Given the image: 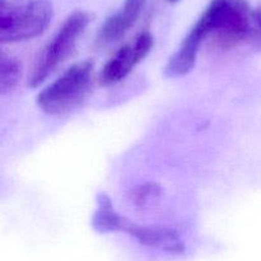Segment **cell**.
<instances>
[{
	"instance_id": "10",
	"label": "cell",
	"mask_w": 261,
	"mask_h": 261,
	"mask_svg": "<svg viewBox=\"0 0 261 261\" xmlns=\"http://www.w3.org/2000/svg\"><path fill=\"white\" fill-rule=\"evenodd\" d=\"M22 68L17 59L4 53L0 56V91L2 94H8L17 88L19 83Z\"/></svg>"
},
{
	"instance_id": "4",
	"label": "cell",
	"mask_w": 261,
	"mask_h": 261,
	"mask_svg": "<svg viewBox=\"0 0 261 261\" xmlns=\"http://www.w3.org/2000/svg\"><path fill=\"white\" fill-rule=\"evenodd\" d=\"M92 20L91 13L75 10L61 24L58 32L42 48L31 71L28 86L36 88L55 71L64 61L70 58Z\"/></svg>"
},
{
	"instance_id": "2",
	"label": "cell",
	"mask_w": 261,
	"mask_h": 261,
	"mask_svg": "<svg viewBox=\"0 0 261 261\" xmlns=\"http://www.w3.org/2000/svg\"><path fill=\"white\" fill-rule=\"evenodd\" d=\"M94 63L83 60L66 69L38 93L36 102L47 115H63L81 106L93 86Z\"/></svg>"
},
{
	"instance_id": "9",
	"label": "cell",
	"mask_w": 261,
	"mask_h": 261,
	"mask_svg": "<svg viewBox=\"0 0 261 261\" xmlns=\"http://www.w3.org/2000/svg\"><path fill=\"white\" fill-rule=\"evenodd\" d=\"M97 209L92 217V226L99 233L120 232L124 217L115 211L111 199L103 193L97 195Z\"/></svg>"
},
{
	"instance_id": "1",
	"label": "cell",
	"mask_w": 261,
	"mask_h": 261,
	"mask_svg": "<svg viewBox=\"0 0 261 261\" xmlns=\"http://www.w3.org/2000/svg\"><path fill=\"white\" fill-rule=\"evenodd\" d=\"M204 13L211 22L214 47L231 50L244 43L252 45L257 8H252L247 0H211Z\"/></svg>"
},
{
	"instance_id": "11",
	"label": "cell",
	"mask_w": 261,
	"mask_h": 261,
	"mask_svg": "<svg viewBox=\"0 0 261 261\" xmlns=\"http://www.w3.org/2000/svg\"><path fill=\"white\" fill-rule=\"evenodd\" d=\"M161 194H162L161 185L155 182H147L130 190L127 194V198L133 205L144 208V206H149L153 203H155L160 199Z\"/></svg>"
},
{
	"instance_id": "6",
	"label": "cell",
	"mask_w": 261,
	"mask_h": 261,
	"mask_svg": "<svg viewBox=\"0 0 261 261\" xmlns=\"http://www.w3.org/2000/svg\"><path fill=\"white\" fill-rule=\"evenodd\" d=\"M211 22H209L205 13L203 12V14L196 20L190 32L184 38L178 50L171 56L167 65L163 69L166 76H168V78H178V76H184L190 73L194 66H195L201 45L204 43V41L211 37Z\"/></svg>"
},
{
	"instance_id": "12",
	"label": "cell",
	"mask_w": 261,
	"mask_h": 261,
	"mask_svg": "<svg viewBox=\"0 0 261 261\" xmlns=\"http://www.w3.org/2000/svg\"><path fill=\"white\" fill-rule=\"evenodd\" d=\"M168 2H170V3H177V2H180V0H168Z\"/></svg>"
},
{
	"instance_id": "5",
	"label": "cell",
	"mask_w": 261,
	"mask_h": 261,
	"mask_svg": "<svg viewBox=\"0 0 261 261\" xmlns=\"http://www.w3.org/2000/svg\"><path fill=\"white\" fill-rule=\"evenodd\" d=\"M152 33L144 31L133 42L121 46L115 55L105 64L99 74V84L103 87L114 86L124 81L135 66L147 58L153 47Z\"/></svg>"
},
{
	"instance_id": "3",
	"label": "cell",
	"mask_w": 261,
	"mask_h": 261,
	"mask_svg": "<svg viewBox=\"0 0 261 261\" xmlns=\"http://www.w3.org/2000/svg\"><path fill=\"white\" fill-rule=\"evenodd\" d=\"M53 17L48 0H0V41L13 43L36 37L48 27Z\"/></svg>"
},
{
	"instance_id": "7",
	"label": "cell",
	"mask_w": 261,
	"mask_h": 261,
	"mask_svg": "<svg viewBox=\"0 0 261 261\" xmlns=\"http://www.w3.org/2000/svg\"><path fill=\"white\" fill-rule=\"evenodd\" d=\"M120 232L130 234L142 245L152 247V249L162 250L170 254H182L185 251V245L182 240L173 229L162 228V227L138 226L125 217Z\"/></svg>"
},
{
	"instance_id": "8",
	"label": "cell",
	"mask_w": 261,
	"mask_h": 261,
	"mask_svg": "<svg viewBox=\"0 0 261 261\" xmlns=\"http://www.w3.org/2000/svg\"><path fill=\"white\" fill-rule=\"evenodd\" d=\"M147 0H124L117 12L110 15L99 30L97 43L101 46L111 45L121 40L137 23Z\"/></svg>"
}]
</instances>
